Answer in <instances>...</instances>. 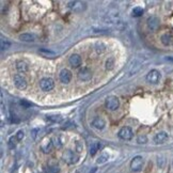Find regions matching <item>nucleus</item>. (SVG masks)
I'll return each mask as SVG.
<instances>
[{
	"label": "nucleus",
	"instance_id": "nucleus-26",
	"mask_svg": "<svg viewBox=\"0 0 173 173\" xmlns=\"http://www.w3.org/2000/svg\"><path fill=\"white\" fill-rule=\"evenodd\" d=\"M40 53L43 54V55H45L46 57H55V56H56V54L54 53V51L48 50V49H45V48L40 49Z\"/></svg>",
	"mask_w": 173,
	"mask_h": 173
},
{
	"label": "nucleus",
	"instance_id": "nucleus-27",
	"mask_svg": "<svg viewBox=\"0 0 173 173\" xmlns=\"http://www.w3.org/2000/svg\"><path fill=\"white\" fill-rule=\"evenodd\" d=\"M105 49H106V46L103 44V43H101V42H99V43H97L96 46H95V50H96L97 54L104 53V51H105Z\"/></svg>",
	"mask_w": 173,
	"mask_h": 173
},
{
	"label": "nucleus",
	"instance_id": "nucleus-6",
	"mask_svg": "<svg viewBox=\"0 0 173 173\" xmlns=\"http://www.w3.org/2000/svg\"><path fill=\"white\" fill-rule=\"evenodd\" d=\"M147 80L149 83H152V85H156V83L159 82L160 80V73L158 72L157 70H152L147 73Z\"/></svg>",
	"mask_w": 173,
	"mask_h": 173
},
{
	"label": "nucleus",
	"instance_id": "nucleus-30",
	"mask_svg": "<svg viewBox=\"0 0 173 173\" xmlns=\"http://www.w3.org/2000/svg\"><path fill=\"white\" fill-rule=\"evenodd\" d=\"M137 141H138V143H140V144H144V143L147 142V136H144V135H141V136H138Z\"/></svg>",
	"mask_w": 173,
	"mask_h": 173
},
{
	"label": "nucleus",
	"instance_id": "nucleus-12",
	"mask_svg": "<svg viewBox=\"0 0 173 173\" xmlns=\"http://www.w3.org/2000/svg\"><path fill=\"white\" fill-rule=\"evenodd\" d=\"M147 27L153 31L157 30L158 27H159V18L156 17V16H151L147 19Z\"/></svg>",
	"mask_w": 173,
	"mask_h": 173
},
{
	"label": "nucleus",
	"instance_id": "nucleus-24",
	"mask_svg": "<svg viewBox=\"0 0 173 173\" xmlns=\"http://www.w3.org/2000/svg\"><path fill=\"white\" fill-rule=\"evenodd\" d=\"M17 138L15 137H11V138L9 139V142H8V144H9V147L10 149H14V147H16V144H17Z\"/></svg>",
	"mask_w": 173,
	"mask_h": 173
},
{
	"label": "nucleus",
	"instance_id": "nucleus-18",
	"mask_svg": "<svg viewBox=\"0 0 173 173\" xmlns=\"http://www.w3.org/2000/svg\"><path fill=\"white\" fill-rule=\"evenodd\" d=\"M101 147H102L101 142H94L93 144H91V147H90V155L94 156L95 154H96L97 152L101 150Z\"/></svg>",
	"mask_w": 173,
	"mask_h": 173
},
{
	"label": "nucleus",
	"instance_id": "nucleus-8",
	"mask_svg": "<svg viewBox=\"0 0 173 173\" xmlns=\"http://www.w3.org/2000/svg\"><path fill=\"white\" fill-rule=\"evenodd\" d=\"M119 138L123 139V140H130L133 138V130L130 127L125 126L120 129V132L118 134Z\"/></svg>",
	"mask_w": 173,
	"mask_h": 173
},
{
	"label": "nucleus",
	"instance_id": "nucleus-11",
	"mask_svg": "<svg viewBox=\"0 0 173 173\" xmlns=\"http://www.w3.org/2000/svg\"><path fill=\"white\" fill-rule=\"evenodd\" d=\"M53 147H54V143H53V140H50V139H44L43 142L41 143V150L44 152L45 154L50 153Z\"/></svg>",
	"mask_w": 173,
	"mask_h": 173
},
{
	"label": "nucleus",
	"instance_id": "nucleus-28",
	"mask_svg": "<svg viewBox=\"0 0 173 173\" xmlns=\"http://www.w3.org/2000/svg\"><path fill=\"white\" fill-rule=\"evenodd\" d=\"M10 43L9 42L7 41V40H5V39H1V49L2 50H5V49H8L10 47Z\"/></svg>",
	"mask_w": 173,
	"mask_h": 173
},
{
	"label": "nucleus",
	"instance_id": "nucleus-15",
	"mask_svg": "<svg viewBox=\"0 0 173 173\" xmlns=\"http://www.w3.org/2000/svg\"><path fill=\"white\" fill-rule=\"evenodd\" d=\"M92 126L95 127L96 129H103L104 127L106 126V122L103 118L97 116V118H95L94 120L92 121Z\"/></svg>",
	"mask_w": 173,
	"mask_h": 173
},
{
	"label": "nucleus",
	"instance_id": "nucleus-23",
	"mask_svg": "<svg viewBox=\"0 0 173 173\" xmlns=\"http://www.w3.org/2000/svg\"><path fill=\"white\" fill-rule=\"evenodd\" d=\"M108 158H109V155H108V153H103L101 156L99 157V159H97V164H105L106 161L108 160Z\"/></svg>",
	"mask_w": 173,
	"mask_h": 173
},
{
	"label": "nucleus",
	"instance_id": "nucleus-7",
	"mask_svg": "<svg viewBox=\"0 0 173 173\" xmlns=\"http://www.w3.org/2000/svg\"><path fill=\"white\" fill-rule=\"evenodd\" d=\"M14 85L19 90H25L27 88V80L22 75L17 74L14 76Z\"/></svg>",
	"mask_w": 173,
	"mask_h": 173
},
{
	"label": "nucleus",
	"instance_id": "nucleus-22",
	"mask_svg": "<svg viewBox=\"0 0 173 173\" xmlns=\"http://www.w3.org/2000/svg\"><path fill=\"white\" fill-rule=\"evenodd\" d=\"M142 14H143V9L140 7L134 8L132 11V15L134 16V17H139V16H141Z\"/></svg>",
	"mask_w": 173,
	"mask_h": 173
},
{
	"label": "nucleus",
	"instance_id": "nucleus-25",
	"mask_svg": "<svg viewBox=\"0 0 173 173\" xmlns=\"http://www.w3.org/2000/svg\"><path fill=\"white\" fill-rule=\"evenodd\" d=\"M113 65H114V59L113 58H109V59L106 61L105 67H106V70H112V68H113Z\"/></svg>",
	"mask_w": 173,
	"mask_h": 173
},
{
	"label": "nucleus",
	"instance_id": "nucleus-14",
	"mask_svg": "<svg viewBox=\"0 0 173 173\" xmlns=\"http://www.w3.org/2000/svg\"><path fill=\"white\" fill-rule=\"evenodd\" d=\"M68 63L73 67H78L81 64V57L77 54H73L70 58H68Z\"/></svg>",
	"mask_w": 173,
	"mask_h": 173
},
{
	"label": "nucleus",
	"instance_id": "nucleus-1",
	"mask_svg": "<svg viewBox=\"0 0 173 173\" xmlns=\"http://www.w3.org/2000/svg\"><path fill=\"white\" fill-rule=\"evenodd\" d=\"M62 159L66 162L67 164H74L78 161V156L75 152L71 151V150H66L63 154H62Z\"/></svg>",
	"mask_w": 173,
	"mask_h": 173
},
{
	"label": "nucleus",
	"instance_id": "nucleus-19",
	"mask_svg": "<svg viewBox=\"0 0 173 173\" xmlns=\"http://www.w3.org/2000/svg\"><path fill=\"white\" fill-rule=\"evenodd\" d=\"M19 40L22 42H33L34 41V35L30 34V33H22L19 35Z\"/></svg>",
	"mask_w": 173,
	"mask_h": 173
},
{
	"label": "nucleus",
	"instance_id": "nucleus-2",
	"mask_svg": "<svg viewBox=\"0 0 173 173\" xmlns=\"http://www.w3.org/2000/svg\"><path fill=\"white\" fill-rule=\"evenodd\" d=\"M68 8L74 12H82L87 9V3L85 1H79V0H74L68 2Z\"/></svg>",
	"mask_w": 173,
	"mask_h": 173
},
{
	"label": "nucleus",
	"instance_id": "nucleus-17",
	"mask_svg": "<svg viewBox=\"0 0 173 173\" xmlns=\"http://www.w3.org/2000/svg\"><path fill=\"white\" fill-rule=\"evenodd\" d=\"M16 68H17L18 72L22 73V74L28 72V65H27V63L24 61H18L17 63H16Z\"/></svg>",
	"mask_w": 173,
	"mask_h": 173
},
{
	"label": "nucleus",
	"instance_id": "nucleus-10",
	"mask_svg": "<svg viewBox=\"0 0 173 173\" xmlns=\"http://www.w3.org/2000/svg\"><path fill=\"white\" fill-rule=\"evenodd\" d=\"M59 78L62 83L67 85V83L71 81V79H72V73H71L68 70H66V68H64V70H62L61 72H60Z\"/></svg>",
	"mask_w": 173,
	"mask_h": 173
},
{
	"label": "nucleus",
	"instance_id": "nucleus-29",
	"mask_svg": "<svg viewBox=\"0 0 173 173\" xmlns=\"http://www.w3.org/2000/svg\"><path fill=\"white\" fill-rule=\"evenodd\" d=\"M61 119L62 118L60 116H47V120L51 121V122H60Z\"/></svg>",
	"mask_w": 173,
	"mask_h": 173
},
{
	"label": "nucleus",
	"instance_id": "nucleus-3",
	"mask_svg": "<svg viewBox=\"0 0 173 173\" xmlns=\"http://www.w3.org/2000/svg\"><path fill=\"white\" fill-rule=\"evenodd\" d=\"M55 87V82L51 78H48V77H45V78H42L40 80V88L43 91H51Z\"/></svg>",
	"mask_w": 173,
	"mask_h": 173
},
{
	"label": "nucleus",
	"instance_id": "nucleus-16",
	"mask_svg": "<svg viewBox=\"0 0 173 173\" xmlns=\"http://www.w3.org/2000/svg\"><path fill=\"white\" fill-rule=\"evenodd\" d=\"M45 173H59L60 168L58 166V164H55V162H50L48 164L46 167H45Z\"/></svg>",
	"mask_w": 173,
	"mask_h": 173
},
{
	"label": "nucleus",
	"instance_id": "nucleus-5",
	"mask_svg": "<svg viewBox=\"0 0 173 173\" xmlns=\"http://www.w3.org/2000/svg\"><path fill=\"white\" fill-rule=\"evenodd\" d=\"M105 105H106V108L110 111H114L119 108L120 106V102H119V99L116 96H109L107 97L105 102Z\"/></svg>",
	"mask_w": 173,
	"mask_h": 173
},
{
	"label": "nucleus",
	"instance_id": "nucleus-20",
	"mask_svg": "<svg viewBox=\"0 0 173 173\" xmlns=\"http://www.w3.org/2000/svg\"><path fill=\"white\" fill-rule=\"evenodd\" d=\"M161 43L164 45H166V46L170 45L171 43H172V36H171L170 34H168V33H166V34H162L161 35Z\"/></svg>",
	"mask_w": 173,
	"mask_h": 173
},
{
	"label": "nucleus",
	"instance_id": "nucleus-32",
	"mask_svg": "<svg viewBox=\"0 0 173 173\" xmlns=\"http://www.w3.org/2000/svg\"><path fill=\"white\" fill-rule=\"evenodd\" d=\"M20 105L24 106V107H26V108H29L31 106V104L28 103V102H26V101H20Z\"/></svg>",
	"mask_w": 173,
	"mask_h": 173
},
{
	"label": "nucleus",
	"instance_id": "nucleus-31",
	"mask_svg": "<svg viewBox=\"0 0 173 173\" xmlns=\"http://www.w3.org/2000/svg\"><path fill=\"white\" fill-rule=\"evenodd\" d=\"M24 137H25L24 130H18V133L16 134V138H17V140H18V141L22 140V138H24Z\"/></svg>",
	"mask_w": 173,
	"mask_h": 173
},
{
	"label": "nucleus",
	"instance_id": "nucleus-21",
	"mask_svg": "<svg viewBox=\"0 0 173 173\" xmlns=\"http://www.w3.org/2000/svg\"><path fill=\"white\" fill-rule=\"evenodd\" d=\"M53 143H54V147H56L57 149H60V147H62V144H63V142H62L61 140V137L60 136H56L53 138Z\"/></svg>",
	"mask_w": 173,
	"mask_h": 173
},
{
	"label": "nucleus",
	"instance_id": "nucleus-13",
	"mask_svg": "<svg viewBox=\"0 0 173 173\" xmlns=\"http://www.w3.org/2000/svg\"><path fill=\"white\" fill-rule=\"evenodd\" d=\"M167 140H168V134L164 132L158 133V134H156L155 137H154V142H155V144H162V143H164Z\"/></svg>",
	"mask_w": 173,
	"mask_h": 173
},
{
	"label": "nucleus",
	"instance_id": "nucleus-4",
	"mask_svg": "<svg viewBox=\"0 0 173 173\" xmlns=\"http://www.w3.org/2000/svg\"><path fill=\"white\" fill-rule=\"evenodd\" d=\"M143 164H144V160L141 156H136V157L133 158L132 162H130V169H132L134 172H139V171L142 170Z\"/></svg>",
	"mask_w": 173,
	"mask_h": 173
},
{
	"label": "nucleus",
	"instance_id": "nucleus-9",
	"mask_svg": "<svg viewBox=\"0 0 173 173\" xmlns=\"http://www.w3.org/2000/svg\"><path fill=\"white\" fill-rule=\"evenodd\" d=\"M78 78L82 81H88L92 78V72L90 68L88 67H82L79 70L78 72Z\"/></svg>",
	"mask_w": 173,
	"mask_h": 173
}]
</instances>
